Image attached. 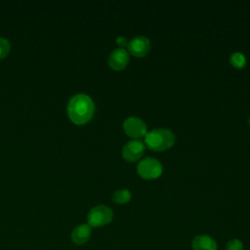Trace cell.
I'll return each instance as SVG.
<instances>
[{"instance_id":"cell-1","label":"cell","mask_w":250,"mask_h":250,"mask_svg":"<svg viewBox=\"0 0 250 250\" xmlns=\"http://www.w3.org/2000/svg\"><path fill=\"white\" fill-rule=\"evenodd\" d=\"M95 111V104L92 99L86 94L73 96L67 104L69 119L77 125H83L91 120Z\"/></svg>"},{"instance_id":"cell-2","label":"cell","mask_w":250,"mask_h":250,"mask_svg":"<svg viewBox=\"0 0 250 250\" xmlns=\"http://www.w3.org/2000/svg\"><path fill=\"white\" fill-rule=\"evenodd\" d=\"M175 136L172 131L168 129H153L146 132L145 136V143L148 148L155 151L167 149L173 146Z\"/></svg>"},{"instance_id":"cell-9","label":"cell","mask_w":250,"mask_h":250,"mask_svg":"<svg viewBox=\"0 0 250 250\" xmlns=\"http://www.w3.org/2000/svg\"><path fill=\"white\" fill-rule=\"evenodd\" d=\"M90 235L91 227L88 224H82L73 229L71 232V240L77 245H82L88 241Z\"/></svg>"},{"instance_id":"cell-5","label":"cell","mask_w":250,"mask_h":250,"mask_svg":"<svg viewBox=\"0 0 250 250\" xmlns=\"http://www.w3.org/2000/svg\"><path fill=\"white\" fill-rule=\"evenodd\" d=\"M123 129L128 136L135 138L136 140L145 137L146 134V122L136 116L128 117L123 123Z\"/></svg>"},{"instance_id":"cell-7","label":"cell","mask_w":250,"mask_h":250,"mask_svg":"<svg viewBox=\"0 0 250 250\" xmlns=\"http://www.w3.org/2000/svg\"><path fill=\"white\" fill-rule=\"evenodd\" d=\"M145 152V145L140 140H131L125 144L122 149V156L127 161H136L140 159Z\"/></svg>"},{"instance_id":"cell-15","label":"cell","mask_w":250,"mask_h":250,"mask_svg":"<svg viewBox=\"0 0 250 250\" xmlns=\"http://www.w3.org/2000/svg\"><path fill=\"white\" fill-rule=\"evenodd\" d=\"M116 43H117V45H118L120 48L124 49V47H127V46H128L129 41H128V39H127L126 37H124V36H119V37H117V39H116Z\"/></svg>"},{"instance_id":"cell-4","label":"cell","mask_w":250,"mask_h":250,"mask_svg":"<svg viewBox=\"0 0 250 250\" xmlns=\"http://www.w3.org/2000/svg\"><path fill=\"white\" fill-rule=\"evenodd\" d=\"M137 172L145 179H155L161 175L162 165L157 159L146 157L138 164Z\"/></svg>"},{"instance_id":"cell-8","label":"cell","mask_w":250,"mask_h":250,"mask_svg":"<svg viewBox=\"0 0 250 250\" xmlns=\"http://www.w3.org/2000/svg\"><path fill=\"white\" fill-rule=\"evenodd\" d=\"M129 62V54L125 49L118 48L113 50L108 57V65L114 70L123 69Z\"/></svg>"},{"instance_id":"cell-13","label":"cell","mask_w":250,"mask_h":250,"mask_svg":"<svg viewBox=\"0 0 250 250\" xmlns=\"http://www.w3.org/2000/svg\"><path fill=\"white\" fill-rule=\"evenodd\" d=\"M10 49H11V44L9 40L6 38L0 37V60L6 58L9 55Z\"/></svg>"},{"instance_id":"cell-3","label":"cell","mask_w":250,"mask_h":250,"mask_svg":"<svg viewBox=\"0 0 250 250\" xmlns=\"http://www.w3.org/2000/svg\"><path fill=\"white\" fill-rule=\"evenodd\" d=\"M113 218L112 210L105 205H98L93 207L87 216L88 225L90 227L99 228L107 225Z\"/></svg>"},{"instance_id":"cell-14","label":"cell","mask_w":250,"mask_h":250,"mask_svg":"<svg viewBox=\"0 0 250 250\" xmlns=\"http://www.w3.org/2000/svg\"><path fill=\"white\" fill-rule=\"evenodd\" d=\"M226 250H243V244L238 239H231L227 243Z\"/></svg>"},{"instance_id":"cell-6","label":"cell","mask_w":250,"mask_h":250,"mask_svg":"<svg viewBox=\"0 0 250 250\" xmlns=\"http://www.w3.org/2000/svg\"><path fill=\"white\" fill-rule=\"evenodd\" d=\"M128 52L135 57H144L150 50V41L146 36H135L128 43Z\"/></svg>"},{"instance_id":"cell-12","label":"cell","mask_w":250,"mask_h":250,"mask_svg":"<svg viewBox=\"0 0 250 250\" xmlns=\"http://www.w3.org/2000/svg\"><path fill=\"white\" fill-rule=\"evenodd\" d=\"M229 62L230 63L237 67V68H241L245 65L246 63V59H245V56L240 53V52H235V53H232L229 57Z\"/></svg>"},{"instance_id":"cell-11","label":"cell","mask_w":250,"mask_h":250,"mask_svg":"<svg viewBox=\"0 0 250 250\" xmlns=\"http://www.w3.org/2000/svg\"><path fill=\"white\" fill-rule=\"evenodd\" d=\"M112 201L118 204H124L130 201L131 199V192L128 189H119L116 190L112 196H111Z\"/></svg>"},{"instance_id":"cell-10","label":"cell","mask_w":250,"mask_h":250,"mask_svg":"<svg viewBox=\"0 0 250 250\" xmlns=\"http://www.w3.org/2000/svg\"><path fill=\"white\" fill-rule=\"evenodd\" d=\"M193 250H217V242L209 235H197L191 243Z\"/></svg>"}]
</instances>
